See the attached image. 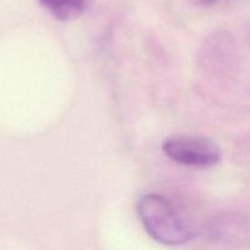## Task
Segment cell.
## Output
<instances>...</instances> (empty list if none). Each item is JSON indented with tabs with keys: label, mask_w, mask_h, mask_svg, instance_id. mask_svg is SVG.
<instances>
[{
	"label": "cell",
	"mask_w": 250,
	"mask_h": 250,
	"mask_svg": "<svg viewBox=\"0 0 250 250\" xmlns=\"http://www.w3.org/2000/svg\"><path fill=\"white\" fill-rule=\"evenodd\" d=\"M137 212L144 229L154 241L168 247L182 246L193 238V232L165 197L149 193L139 198Z\"/></svg>",
	"instance_id": "cell-1"
},
{
	"label": "cell",
	"mask_w": 250,
	"mask_h": 250,
	"mask_svg": "<svg viewBox=\"0 0 250 250\" xmlns=\"http://www.w3.org/2000/svg\"><path fill=\"white\" fill-rule=\"evenodd\" d=\"M163 150L175 163L193 167H209L221 160L219 146L203 137H172L164 142Z\"/></svg>",
	"instance_id": "cell-2"
},
{
	"label": "cell",
	"mask_w": 250,
	"mask_h": 250,
	"mask_svg": "<svg viewBox=\"0 0 250 250\" xmlns=\"http://www.w3.org/2000/svg\"><path fill=\"white\" fill-rule=\"evenodd\" d=\"M42 6L60 21H68L80 16L85 9V0H39Z\"/></svg>",
	"instance_id": "cell-3"
},
{
	"label": "cell",
	"mask_w": 250,
	"mask_h": 250,
	"mask_svg": "<svg viewBox=\"0 0 250 250\" xmlns=\"http://www.w3.org/2000/svg\"><path fill=\"white\" fill-rule=\"evenodd\" d=\"M195 1L199 2V4L207 5V4H212V2H214L215 0H195Z\"/></svg>",
	"instance_id": "cell-4"
}]
</instances>
